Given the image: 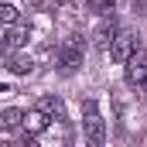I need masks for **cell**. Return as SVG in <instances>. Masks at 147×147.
Returning a JSON list of instances; mask_svg holds the SVG:
<instances>
[{
  "label": "cell",
  "instance_id": "cell-4",
  "mask_svg": "<svg viewBox=\"0 0 147 147\" xmlns=\"http://www.w3.org/2000/svg\"><path fill=\"white\" fill-rule=\"evenodd\" d=\"M123 65H127V82L144 89V82H147V51H140V48H137V51H134Z\"/></svg>",
  "mask_w": 147,
  "mask_h": 147
},
{
  "label": "cell",
  "instance_id": "cell-8",
  "mask_svg": "<svg viewBox=\"0 0 147 147\" xmlns=\"http://www.w3.org/2000/svg\"><path fill=\"white\" fill-rule=\"evenodd\" d=\"M113 34H116V24H113V21H103V24L92 31V38H96V45H99V48H110Z\"/></svg>",
  "mask_w": 147,
  "mask_h": 147
},
{
  "label": "cell",
  "instance_id": "cell-1",
  "mask_svg": "<svg viewBox=\"0 0 147 147\" xmlns=\"http://www.w3.org/2000/svg\"><path fill=\"white\" fill-rule=\"evenodd\" d=\"M82 110H86V140L92 147H103L106 144V123H103V116L96 113V99H86Z\"/></svg>",
  "mask_w": 147,
  "mask_h": 147
},
{
  "label": "cell",
  "instance_id": "cell-10",
  "mask_svg": "<svg viewBox=\"0 0 147 147\" xmlns=\"http://www.w3.org/2000/svg\"><path fill=\"white\" fill-rule=\"evenodd\" d=\"M17 21H21V10H17L14 3L0 0V24H7V28H10V24H17Z\"/></svg>",
  "mask_w": 147,
  "mask_h": 147
},
{
  "label": "cell",
  "instance_id": "cell-13",
  "mask_svg": "<svg viewBox=\"0 0 147 147\" xmlns=\"http://www.w3.org/2000/svg\"><path fill=\"white\" fill-rule=\"evenodd\" d=\"M134 10H137L140 17H147V0H134Z\"/></svg>",
  "mask_w": 147,
  "mask_h": 147
},
{
  "label": "cell",
  "instance_id": "cell-6",
  "mask_svg": "<svg viewBox=\"0 0 147 147\" xmlns=\"http://www.w3.org/2000/svg\"><path fill=\"white\" fill-rule=\"evenodd\" d=\"M38 110H45V113H48V120H62V123L69 120V116H65V103H62L58 96H45V99L38 103Z\"/></svg>",
  "mask_w": 147,
  "mask_h": 147
},
{
  "label": "cell",
  "instance_id": "cell-2",
  "mask_svg": "<svg viewBox=\"0 0 147 147\" xmlns=\"http://www.w3.org/2000/svg\"><path fill=\"white\" fill-rule=\"evenodd\" d=\"M110 58L113 62H127L134 51H137V34L134 31H127V28H116V34H113V41H110Z\"/></svg>",
  "mask_w": 147,
  "mask_h": 147
},
{
  "label": "cell",
  "instance_id": "cell-7",
  "mask_svg": "<svg viewBox=\"0 0 147 147\" xmlns=\"http://www.w3.org/2000/svg\"><path fill=\"white\" fill-rule=\"evenodd\" d=\"M21 120H24V110H0V134L7 130H21Z\"/></svg>",
  "mask_w": 147,
  "mask_h": 147
},
{
  "label": "cell",
  "instance_id": "cell-5",
  "mask_svg": "<svg viewBox=\"0 0 147 147\" xmlns=\"http://www.w3.org/2000/svg\"><path fill=\"white\" fill-rule=\"evenodd\" d=\"M21 127H24V140L31 144L38 134H45V127H48V113H45V110H31V113H24Z\"/></svg>",
  "mask_w": 147,
  "mask_h": 147
},
{
  "label": "cell",
  "instance_id": "cell-11",
  "mask_svg": "<svg viewBox=\"0 0 147 147\" xmlns=\"http://www.w3.org/2000/svg\"><path fill=\"white\" fill-rule=\"evenodd\" d=\"M7 69H10L14 75H31V69H34V65H31V58H24V55H14V58L7 62Z\"/></svg>",
  "mask_w": 147,
  "mask_h": 147
},
{
  "label": "cell",
  "instance_id": "cell-3",
  "mask_svg": "<svg viewBox=\"0 0 147 147\" xmlns=\"http://www.w3.org/2000/svg\"><path fill=\"white\" fill-rule=\"evenodd\" d=\"M79 65H82V38H69L58 48V69H62V75H72Z\"/></svg>",
  "mask_w": 147,
  "mask_h": 147
},
{
  "label": "cell",
  "instance_id": "cell-9",
  "mask_svg": "<svg viewBox=\"0 0 147 147\" xmlns=\"http://www.w3.org/2000/svg\"><path fill=\"white\" fill-rule=\"evenodd\" d=\"M24 41H28V31H21V28H14V24H10V31L3 34V45H7V51H14V48H21Z\"/></svg>",
  "mask_w": 147,
  "mask_h": 147
},
{
  "label": "cell",
  "instance_id": "cell-12",
  "mask_svg": "<svg viewBox=\"0 0 147 147\" xmlns=\"http://www.w3.org/2000/svg\"><path fill=\"white\" fill-rule=\"evenodd\" d=\"M86 3H89V10L99 14V17H110L113 10H116V0H86Z\"/></svg>",
  "mask_w": 147,
  "mask_h": 147
}]
</instances>
